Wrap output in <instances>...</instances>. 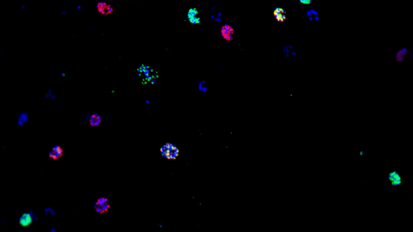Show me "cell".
I'll list each match as a JSON object with an SVG mask.
<instances>
[{
  "mask_svg": "<svg viewBox=\"0 0 413 232\" xmlns=\"http://www.w3.org/2000/svg\"><path fill=\"white\" fill-rule=\"evenodd\" d=\"M63 149L60 146L56 145L52 148L49 153V157L52 159L55 160L61 157L63 155Z\"/></svg>",
  "mask_w": 413,
  "mask_h": 232,
  "instance_id": "obj_5",
  "label": "cell"
},
{
  "mask_svg": "<svg viewBox=\"0 0 413 232\" xmlns=\"http://www.w3.org/2000/svg\"><path fill=\"white\" fill-rule=\"evenodd\" d=\"M198 89L200 91L203 93H206L207 91V87L206 86L205 81L199 82L198 84Z\"/></svg>",
  "mask_w": 413,
  "mask_h": 232,
  "instance_id": "obj_10",
  "label": "cell"
},
{
  "mask_svg": "<svg viewBox=\"0 0 413 232\" xmlns=\"http://www.w3.org/2000/svg\"><path fill=\"white\" fill-rule=\"evenodd\" d=\"M389 179L391 184L393 185H398L401 183V178L397 172L392 171L389 173Z\"/></svg>",
  "mask_w": 413,
  "mask_h": 232,
  "instance_id": "obj_6",
  "label": "cell"
},
{
  "mask_svg": "<svg viewBox=\"0 0 413 232\" xmlns=\"http://www.w3.org/2000/svg\"><path fill=\"white\" fill-rule=\"evenodd\" d=\"M221 36L224 39L230 41L233 39L234 30L232 26L225 24L221 27Z\"/></svg>",
  "mask_w": 413,
  "mask_h": 232,
  "instance_id": "obj_3",
  "label": "cell"
},
{
  "mask_svg": "<svg viewBox=\"0 0 413 232\" xmlns=\"http://www.w3.org/2000/svg\"><path fill=\"white\" fill-rule=\"evenodd\" d=\"M90 124L92 126H98L101 123V117L97 114H93L91 116L89 119Z\"/></svg>",
  "mask_w": 413,
  "mask_h": 232,
  "instance_id": "obj_8",
  "label": "cell"
},
{
  "mask_svg": "<svg viewBox=\"0 0 413 232\" xmlns=\"http://www.w3.org/2000/svg\"><path fill=\"white\" fill-rule=\"evenodd\" d=\"M96 7L98 13L103 16H110L114 12L113 5L106 1H99L97 3Z\"/></svg>",
  "mask_w": 413,
  "mask_h": 232,
  "instance_id": "obj_2",
  "label": "cell"
},
{
  "mask_svg": "<svg viewBox=\"0 0 413 232\" xmlns=\"http://www.w3.org/2000/svg\"><path fill=\"white\" fill-rule=\"evenodd\" d=\"M309 19H310V20H312V18L311 17H310V18H309Z\"/></svg>",
  "mask_w": 413,
  "mask_h": 232,
  "instance_id": "obj_13",
  "label": "cell"
},
{
  "mask_svg": "<svg viewBox=\"0 0 413 232\" xmlns=\"http://www.w3.org/2000/svg\"><path fill=\"white\" fill-rule=\"evenodd\" d=\"M28 121V115L26 113H22L19 115L17 123L19 126H23Z\"/></svg>",
  "mask_w": 413,
  "mask_h": 232,
  "instance_id": "obj_9",
  "label": "cell"
},
{
  "mask_svg": "<svg viewBox=\"0 0 413 232\" xmlns=\"http://www.w3.org/2000/svg\"><path fill=\"white\" fill-rule=\"evenodd\" d=\"M315 19L316 20H319V18L318 17H316Z\"/></svg>",
  "mask_w": 413,
  "mask_h": 232,
  "instance_id": "obj_12",
  "label": "cell"
},
{
  "mask_svg": "<svg viewBox=\"0 0 413 232\" xmlns=\"http://www.w3.org/2000/svg\"><path fill=\"white\" fill-rule=\"evenodd\" d=\"M409 53L410 51L406 49H403L399 50L396 54V61L399 62H403Z\"/></svg>",
  "mask_w": 413,
  "mask_h": 232,
  "instance_id": "obj_7",
  "label": "cell"
},
{
  "mask_svg": "<svg viewBox=\"0 0 413 232\" xmlns=\"http://www.w3.org/2000/svg\"><path fill=\"white\" fill-rule=\"evenodd\" d=\"M161 155L168 159H175L179 155V149L172 144H167L161 149Z\"/></svg>",
  "mask_w": 413,
  "mask_h": 232,
  "instance_id": "obj_1",
  "label": "cell"
},
{
  "mask_svg": "<svg viewBox=\"0 0 413 232\" xmlns=\"http://www.w3.org/2000/svg\"><path fill=\"white\" fill-rule=\"evenodd\" d=\"M292 54H293V55H295V53L294 52H293V53H292Z\"/></svg>",
  "mask_w": 413,
  "mask_h": 232,
  "instance_id": "obj_14",
  "label": "cell"
},
{
  "mask_svg": "<svg viewBox=\"0 0 413 232\" xmlns=\"http://www.w3.org/2000/svg\"><path fill=\"white\" fill-rule=\"evenodd\" d=\"M45 212L46 213H48L49 215H52V213H54L53 210L50 209L49 208L48 209H46L45 210Z\"/></svg>",
  "mask_w": 413,
  "mask_h": 232,
  "instance_id": "obj_11",
  "label": "cell"
},
{
  "mask_svg": "<svg viewBox=\"0 0 413 232\" xmlns=\"http://www.w3.org/2000/svg\"><path fill=\"white\" fill-rule=\"evenodd\" d=\"M35 219L33 214L31 213H26L23 214L19 219V223L22 226H28L31 225Z\"/></svg>",
  "mask_w": 413,
  "mask_h": 232,
  "instance_id": "obj_4",
  "label": "cell"
}]
</instances>
